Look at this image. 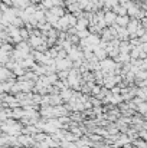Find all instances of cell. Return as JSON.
<instances>
[{
    "label": "cell",
    "instance_id": "obj_2",
    "mask_svg": "<svg viewBox=\"0 0 147 148\" xmlns=\"http://www.w3.org/2000/svg\"><path fill=\"white\" fill-rule=\"evenodd\" d=\"M117 23L118 25H127L128 23V16H120V17H117Z\"/></svg>",
    "mask_w": 147,
    "mask_h": 148
},
{
    "label": "cell",
    "instance_id": "obj_1",
    "mask_svg": "<svg viewBox=\"0 0 147 148\" xmlns=\"http://www.w3.org/2000/svg\"><path fill=\"white\" fill-rule=\"evenodd\" d=\"M104 19H105V22H107V23H112V22L115 23V22H117V16H115L114 13H107Z\"/></svg>",
    "mask_w": 147,
    "mask_h": 148
}]
</instances>
